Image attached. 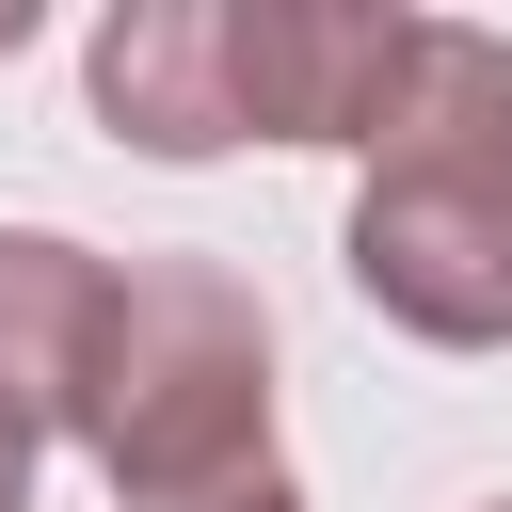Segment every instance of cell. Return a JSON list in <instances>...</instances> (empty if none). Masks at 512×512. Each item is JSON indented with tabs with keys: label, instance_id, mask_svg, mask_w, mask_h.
I'll use <instances>...</instances> for the list:
<instances>
[{
	"label": "cell",
	"instance_id": "obj_1",
	"mask_svg": "<svg viewBox=\"0 0 512 512\" xmlns=\"http://www.w3.org/2000/svg\"><path fill=\"white\" fill-rule=\"evenodd\" d=\"M352 288L432 352H512V32L432 16L352 192Z\"/></svg>",
	"mask_w": 512,
	"mask_h": 512
},
{
	"label": "cell",
	"instance_id": "obj_2",
	"mask_svg": "<svg viewBox=\"0 0 512 512\" xmlns=\"http://www.w3.org/2000/svg\"><path fill=\"white\" fill-rule=\"evenodd\" d=\"M80 448H96L112 512L256 480L272 464V304L224 256H128L112 272V336H96Z\"/></svg>",
	"mask_w": 512,
	"mask_h": 512
},
{
	"label": "cell",
	"instance_id": "obj_3",
	"mask_svg": "<svg viewBox=\"0 0 512 512\" xmlns=\"http://www.w3.org/2000/svg\"><path fill=\"white\" fill-rule=\"evenodd\" d=\"M240 16V128L256 144H384L400 80H416V32L400 0H224Z\"/></svg>",
	"mask_w": 512,
	"mask_h": 512
},
{
	"label": "cell",
	"instance_id": "obj_4",
	"mask_svg": "<svg viewBox=\"0 0 512 512\" xmlns=\"http://www.w3.org/2000/svg\"><path fill=\"white\" fill-rule=\"evenodd\" d=\"M80 80H96V128L144 144V160H224V144H256V128H240V16H224V0H112L96 48H80Z\"/></svg>",
	"mask_w": 512,
	"mask_h": 512
},
{
	"label": "cell",
	"instance_id": "obj_5",
	"mask_svg": "<svg viewBox=\"0 0 512 512\" xmlns=\"http://www.w3.org/2000/svg\"><path fill=\"white\" fill-rule=\"evenodd\" d=\"M96 336H112V256L64 240V224H0V416L80 432Z\"/></svg>",
	"mask_w": 512,
	"mask_h": 512
},
{
	"label": "cell",
	"instance_id": "obj_6",
	"mask_svg": "<svg viewBox=\"0 0 512 512\" xmlns=\"http://www.w3.org/2000/svg\"><path fill=\"white\" fill-rule=\"evenodd\" d=\"M160 512H304V496H288V464H256V480H224V496H160Z\"/></svg>",
	"mask_w": 512,
	"mask_h": 512
},
{
	"label": "cell",
	"instance_id": "obj_7",
	"mask_svg": "<svg viewBox=\"0 0 512 512\" xmlns=\"http://www.w3.org/2000/svg\"><path fill=\"white\" fill-rule=\"evenodd\" d=\"M32 448H48V432H32V416H0V512H32Z\"/></svg>",
	"mask_w": 512,
	"mask_h": 512
},
{
	"label": "cell",
	"instance_id": "obj_8",
	"mask_svg": "<svg viewBox=\"0 0 512 512\" xmlns=\"http://www.w3.org/2000/svg\"><path fill=\"white\" fill-rule=\"evenodd\" d=\"M0 48H32V0H0Z\"/></svg>",
	"mask_w": 512,
	"mask_h": 512
},
{
	"label": "cell",
	"instance_id": "obj_9",
	"mask_svg": "<svg viewBox=\"0 0 512 512\" xmlns=\"http://www.w3.org/2000/svg\"><path fill=\"white\" fill-rule=\"evenodd\" d=\"M496 512H512V496H496Z\"/></svg>",
	"mask_w": 512,
	"mask_h": 512
}]
</instances>
